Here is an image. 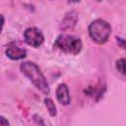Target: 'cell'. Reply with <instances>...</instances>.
Listing matches in <instances>:
<instances>
[{
	"label": "cell",
	"mask_w": 126,
	"mask_h": 126,
	"mask_svg": "<svg viewBox=\"0 0 126 126\" xmlns=\"http://www.w3.org/2000/svg\"><path fill=\"white\" fill-rule=\"evenodd\" d=\"M78 22V14L76 11H69L68 13H66L65 17L63 18V20L61 21L60 24V30L63 32H67L72 30L76 24Z\"/></svg>",
	"instance_id": "cell-5"
},
{
	"label": "cell",
	"mask_w": 126,
	"mask_h": 126,
	"mask_svg": "<svg viewBox=\"0 0 126 126\" xmlns=\"http://www.w3.org/2000/svg\"><path fill=\"white\" fill-rule=\"evenodd\" d=\"M54 46L66 53L78 54L82 50L83 43L80 38L74 35L62 33V34H59L55 39Z\"/></svg>",
	"instance_id": "cell-3"
},
{
	"label": "cell",
	"mask_w": 126,
	"mask_h": 126,
	"mask_svg": "<svg viewBox=\"0 0 126 126\" xmlns=\"http://www.w3.org/2000/svg\"><path fill=\"white\" fill-rule=\"evenodd\" d=\"M44 104H45V106H46V108H47L49 114H50L51 116H53V117L56 116V114H57L56 105H55L54 101H53L50 97H45V98H44Z\"/></svg>",
	"instance_id": "cell-8"
},
{
	"label": "cell",
	"mask_w": 126,
	"mask_h": 126,
	"mask_svg": "<svg viewBox=\"0 0 126 126\" xmlns=\"http://www.w3.org/2000/svg\"><path fill=\"white\" fill-rule=\"evenodd\" d=\"M0 126H10L8 119L3 115H0Z\"/></svg>",
	"instance_id": "cell-10"
},
{
	"label": "cell",
	"mask_w": 126,
	"mask_h": 126,
	"mask_svg": "<svg viewBox=\"0 0 126 126\" xmlns=\"http://www.w3.org/2000/svg\"><path fill=\"white\" fill-rule=\"evenodd\" d=\"M6 55L13 59V60H20L26 57L27 55V51L26 49L20 47L19 45H17L15 42H11L9 43V45L6 48Z\"/></svg>",
	"instance_id": "cell-6"
},
{
	"label": "cell",
	"mask_w": 126,
	"mask_h": 126,
	"mask_svg": "<svg viewBox=\"0 0 126 126\" xmlns=\"http://www.w3.org/2000/svg\"><path fill=\"white\" fill-rule=\"evenodd\" d=\"M56 98L57 100L63 104V105H68L71 102V96H70V93H69V89L67 87V85L65 83H61L58 85L56 92Z\"/></svg>",
	"instance_id": "cell-7"
},
{
	"label": "cell",
	"mask_w": 126,
	"mask_h": 126,
	"mask_svg": "<svg viewBox=\"0 0 126 126\" xmlns=\"http://www.w3.org/2000/svg\"><path fill=\"white\" fill-rule=\"evenodd\" d=\"M24 38L25 41L32 46V47H39L43 41H44V36L43 33L41 32L40 30H38L37 28H28L25 32H24Z\"/></svg>",
	"instance_id": "cell-4"
},
{
	"label": "cell",
	"mask_w": 126,
	"mask_h": 126,
	"mask_svg": "<svg viewBox=\"0 0 126 126\" xmlns=\"http://www.w3.org/2000/svg\"><path fill=\"white\" fill-rule=\"evenodd\" d=\"M115 67H116V69H117L120 73H122V74L124 75V74H125V59H124V58L118 59V60L116 61V63H115Z\"/></svg>",
	"instance_id": "cell-9"
},
{
	"label": "cell",
	"mask_w": 126,
	"mask_h": 126,
	"mask_svg": "<svg viewBox=\"0 0 126 126\" xmlns=\"http://www.w3.org/2000/svg\"><path fill=\"white\" fill-rule=\"evenodd\" d=\"M20 68H21V71L23 72V74L25 76H27L32 81V83L34 85V87L37 90H39L44 94H49L50 89H49L48 83H47L44 75L40 71L39 67L35 63L31 62V61H26L21 64Z\"/></svg>",
	"instance_id": "cell-1"
},
{
	"label": "cell",
	"mask_w": 126,
	"mask_h": 126,
	"mask_svg": "<svg viewBox=\"0 0 126 126\" xmlns=\"http://www.w3.org/2000/svg\"><path fill=\"white\" fill-rule=\"evenodd\" d=\"M110 32H111L110 25L102 19H96L93 21L89 26L90 36L94 41L99 44H102L107 41Z\"/></svg>",
	"instance_id": "cell-2"
},
{
	"label": "cell",
	"mask_w": 126,
	"mask_h": 126,
	"mask_svg": "<svg viewBox=\"0 0 126 126\" xmlns=\"http://www.w3.org/2000/svg\"><path fill=\"white\" fill-rule=\"evenodd\" d=\"M4 22H5V19H4V16L0 14V32L3 29V26H4Z\"/></svg>",
	"instance_id": "cell-11"
}]
</instances>
